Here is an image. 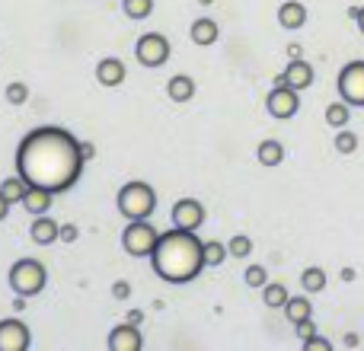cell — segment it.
Masks as SVG:
<instances>
[{
    "instance_id": "cell-1",
    "label": "cell",
    "mask_w": 364,
    "mask_h": 351,
    "mask_svg": "<svg viewBox=\"0 0 364 351\" xmlns=\"http://www.w3.org/2000/svg\"><path fill=\"white\" fill-rule=\"evenodd\" d=\"M83 163L80 141L58 125L36 128L16 147V173L29 185H42L55 195L77 185Z\"/></svg>"
},
{
    "instance_id": "cell-2",
    "label": "cell",
    "mask_w": 364,
    "mask_h": 351,
    "mask_svg": "<svg viewBox=\"0 0 364 351\" xmlns=\"http://www.w3.org/2000/svg\"><path fill=\"white\" fill-rule=\"evenodd\" d=\"M151 265L157 278L166 284H188L208 269L205 265V239H198L195 230L186 227H173V230L160 233L157 249L151 252Z\"/></svg>"
},
{
    "instance_id": "cell-3",
    "label": "cell",
    "mask_w": 364,
    "mask_h": 351,
    "mask_svg": "<svg viewBox=\"0 0 364 351\" xmlns=\"http://www.w3.org/2000/svg\"><path fill=\"white\" fill-rule=\"evenodd\" d=\"M119 211H122V217H128V220L151 217V214L157 211V192L141 179L125 182V185L119 188Z\"/></svg>"
},
{
    "instance_id": "cell-4",
    "label": "cell",
    "mask_w": 364,
    "mask_h": 351,
    "mask_svg": "<svg viewBox=\"0 0 364 351\" xmlns=\"http://www.w3.org/2000/svg\"><path fill=\"white\" fill-rule=\"evenodd\" d=\"M45 281H48V271L38 259H19V262L10 265V288L13 294L19 297H36L45 291Z\"/></svg>"
},
{
    "instance_id": "cell-5",
    "label": "cell",
    "mask_w": 364,
    "mask_h": 351,
    "mask_svg": "<svg viewBox=\"0 0 364 351\" xmlns=\"http://www.w3.org/2000/svg\"><path fill=\"white\" fill-rule=\"evenodd\" d=\"M157 227L151 224V217H141V220H128V227L122 230V246H125L128 256L134 259H151V252L157 249Z\"/></svg>"
},
{
    "instance_id": "cell-6",
    "label": "cell",
    "mask_w": 364,
    "mask_h": 351,
    "mask_svg": "<svg viewBox=\"0 0 364 351\" xmlns=\"http://www.w3.org/2000/svg\"><path fill=\"white\" fill-rule=\"evenodd\" d=\"M134 58L141 68H164L170 61V38L164 32H147L134 45Z\"/></svg>"
},
{
    "instance_id": "cell-7",
    "label": "cell",
    "mask_w": 364,
    "mask_h": 351,
    "mask_svg": "<svg viewBox=\"0 0 364 351\" xmlns=\"http://www.w3.org/2000/svg\"><path fill=\"white\" fill-rule=\"evenodd\" d=\"M339 96L355 109H364V61H348L346 68L339 70Z\"/></svg>"
},
{
    "instance_id": "cell-8",
    "label": "cell",
    "mask_w": 364,
    "mask_h": 351,
    "mask_svg": "<svg viewBox=\"0 0 364 351\" xmlns=\"http://www.w3.org/2000/svg\"><path fill=\"white\" fill-rule=\"evenodd\" d=\"M272 119H294L297 109H301V90L294 87H272L269 99H265Z\"/></svg>"
},
{
    "instance_id": "cell-9",
    "label": "cell",
    "mask_w": 364,
    "mask_h": 351,
    "mask_svg": "<svg viewBox=\"0 0 364 351\" xmlns=\"http://www.w3.org/2000/svg\"><path fill=\"white\" fill-rule=\"evenodd\" d=\"M32 345L29 326L19 316H6L0 320V351H26Z\"/></svg>"
},
{
    "instance_id": "cell-10",
    "label": "cell",
    "mask_w": 364,
    "mask_h": 351,
    "mask_svg": "<svg viewBox=\"0 0 364 351\" xmlns=\"http://www.w3.org/2000/svg\"><path fill=\"white\" fill-rule=\"evenodd\" d=\"M173 224L186 227V230H198V227L205 224V207H201V201L179 198L176 205H173Z\"/></svg>"
},
{
    "instance_id": "cell-11",
    "label": "cell",
    "mask_w": 364,
    "mask_h": 351,
    "mask_svg": "<svg viewBox=\"0 0 364 351\" xmlns=\"http://www.w3.org/2000/svg\"><path fill=\"white\" fill-rule=\"evenodd\" d=\"M144 348V335L134 323H122L109 333V351H141Z\"/></svg>"
},
{
    "instance_id": "cell-12",
    "label": "cell",
    "mask_w": 364,
    "mask_h": 351,
    "mask_svg": "<svg viewBox=\"0 0 364 351\" xmlns=\"http://www.w3.org/2000/svg\"><path fill=\"white\" fill-rule=\"evenodd\" d=\"M32 243L38 246H51L55 239H61V224L58 220H51L48 214H38L36 220H32Z\"/></svg>"
},
{
    "instance_id": "cell-13",
    "label": "cell",
    "mask_w": 364,
    "mask_h": 351,
    "mask_svg": "<svg viewBox=\"0 0 364 351\" xmlns=\"http://www.w3.org/2000/svg\"><path fill=\"white\" fill-rule=\"evenodd\" d=\"M125 64L119 61V58H102L100 64H96V80L102 83V87H122L125 83Z\"/></svg>"
},
{
    "instance_id": "cell-14",
    "label": "cell",
    "mask_w": 364,
    "mask_h": 351,
    "mask_svg": "<svg viewBox=\"0 0 364 351\" xmlns=\"http://www.w3.org/2000/svg\"><path fill=\"white\" fill-rule=\"evenodd\" d=\"M278 23L291 32L301 29V26L307 23V6H304L301 0H284V4L278 6Z\"/></svg>"
},
{
    "instance_id": "cell-15",
    "label": "cell",
    "mask_w": 364,
    "mask_h": 351,
    "mask_svg": "<svg viewBox=\"0 0 364 351\" xmlns=\"http://www.w3.org/2000/svg\"><path fill=\"white\" fill-rule=\"evenodd\" d=\"M188 36H192V42L198 45V48H208V45H214L220 38V29H218V23H214V19L201 16V19H195V23H192Z\"/></svg>"
},
{
    "instance_id": "cell-16",
    "label": "cell",
    "mask_w": 364,
    "mask_h": 351,
    "mask_svg": "<svg viewBox=\"0 0 364 351\" xmlns=\"http://www.w3.org/2000/svg\"><path fill=\"white\" fill-rule=\"evenodd\" d=\"M284 74H288V83L294 90H307L314 87V68H310L304 58H294V61H288V68H284Z\"/></svg>"
},
{
    "instance_id": "cell-17",
    "label": "cell",
    "mask_w": 364,
    "mask_h": 351,
    "mask_svg": "<svg viewBox=\"0 0 364 351\" xmlns=\"http://www.w3.org/2000/svg\"><path fill=\"white\" fill-rule=\"evenodd\" d=\"M51 195H55V192H48V188H42V185H29V192H26V198H23V207L32 214V217H38V214H48Z\"/></svg>"
},
{
    "instance_id": "cell-18",
    "label": "cell",
    "mask_w": 364,
    "mask_h": 351,
    "mask_svg": "<svg viewBox=\"0 0 364 351\" xmlns=\"http://www.w3.org/2000/svg\"><path fill=\"white\" fill-rule=\"evenodd\" d=\"M166 93H170L173 102H188L195 99V80L188 74H176L170 83H166Z\"/></svg>"
},
{
    "instance_id": "cell-19",
    "label": "cell",
    "mask_w": 364,
    "mask_h": 351,
    "mask_svg": "<svg viewBox=\"0 0 364 351\" xmlns=\"http://www.w3.org/2000/svg\"><path fill=\"white\" fill-rule=\"evenodd\" d=\"M256 157H259V163H262V166H278V163L284 160V147H282V141L265 138L262 144L256 147Z\"/></svg>"
},
{
    "instance_id": "cell-20",
    "label": "cell",
    "mask_w": 364,
    "mask_h": 351,
    "mask_svg": "<svg viewBox=\"0 0 364 351\" xmlns=\"http://www.w3.org/2000/svg\"><path fill=\"white\" fill-rule=\"evenodd\" d=\"M284 316H288L291 323H304V320H310L314 316V303L307 301V297H291L288 303H284Z\"/></svg>"
},
{
    "instance_id": "cell-21",
    "label": "cell",
    "mask_w": 364,
    "mask_h": 351,
    "mask_svg": "<svg viewBox=\"0 0 364 351\" xmlns=\"http://www.w3.org/2000/svg\"><path fill=\"white\" fill-rule=\"evenodd\" d=\"M288 301H291V294H288V288H284L282 281H269L262 288V303H265V307H272V310L282 307L284 310V303H288Z\"/></svg>"
},
{
    "instance_id": "cell-22",
    "label": "cell",
    "mask_w": 364,
    "mask_h": 351,
    "mask_svg": "<svg viewBox=\"0 0 364 351\" xmlns=\"http://www.w3.org/2000/svg\"><path fill=\"white\" fill-rule=\"evenodd\" d=\"M0 192L6 195V201L10 205H23V198H26V192H29V182L23 179V176H10V179H4V185H0Z\"/></svg>"
},
{
    "instance_id": "cell-23",
    "label": "cell",
    "mask_w": 364,
    "mask_h": 351,
    "mask_svg": "<svg viewBox=\"0 0 364 351\" xmlns=\"http://www.w3.org/2000/svg\"><path fill=\"white\" fill-rule=\"evenodd\" d=\"M348 119H352V106H348L346 99L329 102V106H326V125H333L336 131H339V128H346Z\"/></svg>"
},
{
    "instance_id": "cell-24",
    "label": "cell",
    "mask_w": 364,
    "mask_h": 351,
    "mask_svg": "<svg viewBox=\"0 0 364 351\" xmlns=\"http://www.w3.org/2000/svg\"><path fill=\"white\" fill-rule=\"evenodd\" d=\"M301 284L307 294H320V291L326 288V271H323L320 265H310V269L301 271Z\"/></svg>"
},
{
    "instance_id": "cell-25",
    "label": "cell",
    "mask_w": 364,
    "mask_h": 351,
    "mask_svg": "<svg viewBox=\"0 0 364 351\" xmlns=\"http://www.w3.org/2000/svg\"><path fill=\"white\" fill-rule=\"evenodd\" d=\"M122 10L128 19H147L154 13V0H122Z\"/></svg>"
},
{
    "instance_id": "cell-26",
    "label": "cell",
    "mask_w": 364,
    "mask_h": 351,
    "mask_svg": "<svg viewBox=\"0 0 364 351\" xmlns=\"http://www.w3.org/2000/svg\"><path fill=\"white\" fill-rule=\"evenodd\" d=\"M224 256H230V249H227L224 243H218V239H205V265L208 269L220 265L224 262Z\"/></svg>"
},
{
    "instance_id": "cell-27",
    "label": "cell",
    "mask_w": 364,
    "mask_h": 351,
    "mask_svg": "<svg viewBox=\"0 0 364 351\" xmlns=\"http://www.w3.org/2000/svg\"><path fill=\"white\" fill-rule=\"evenodd\" d=\"M336 151L339 153H355L358 151V134L348 131V128H339V131H336Z\"/></svg>"
},
{
    "instance_id": "cell-28",
    "label": "cell",
    "mask_w": 364,
    "mask_h": 351,
    "mask_svg": "<svg viewBox=\"0 0 364 351\" xmlns=\"http://www.w3.org/2000/svg\"><path fill=\"white\" fill-rule=\"evenodd\" d=\"M227 249H230L233 259H246L252 252V239L243 237V233H237V237H230V243H227Z\"/></svg>"
},
{
    "instance_id": "cell-29",
    "label": "cell",
    "mask_w": 364,
    "mask_h": 351,
    "mask_svg": "<svg viewBox=\"0 0 364 351\" xmlns=\"http://www.w3.org/2000/svg\"><path fill=\"white\" fill-rule=\"evenodd\" d=\"M243 281L250 284V288H265V284H269V271H265V265H250V269L243 271Z\"/></svg>"
},
{
    "instance_id": "cell-30",
    "label": "cell",
    "mask_w": 364,
    "mask_h": 351,
    "mask_svg": "<svg viewBox=\"0 0 364 351\" xmlns=\"http://www.w3.org/2000/svg\"><path fill=\"white\" fill-rule=\"evenodd\" d=\"M4 96L10 106H23V102L29 99V87H26V83H10V87L4 90Z\"/></svg>"
},
{
    "instance_id": "cell-31",
    "label": "cell",
    "mask_w": 364,
    "mask_h": 351,
    "mask_svg": "<svg viewBox=\"0 0 364 351\" xmlns=\"http://www.w3.org/2000/svg\"><path fill=\"white\" fill-rule=\"evenodd\" d=\"M301 345L307 348V351H333V342L323 339V335H310V339L301 342Z\"/></svg>"
},
{
    "instance_id": "cell-32",
    "label": "cell",
    "mask_w": 364,
    "mask_h": 351,
    "mask_svg": "<svg viewBox=\"0 0 364 351\" xmlns=\"http://www.w3.org/2000/svg\"><path fill=\"white\" fill-rule=\"evenodd\" d=\"M112 297H115V301H128V297H132V284H128V281H115L112 284Z\"/></svg>"
},
{
    "instance_id": "cell-33",
    "label": "cell",
    "mask_w": 364,
    "mask_h": 351,
    "mask_svg": "<svg viewBox=\"0 0 364 351\" xmlns=\"http://www.w3.org/2000/svg\"><path fill=\"white\" fill-rule=\"evenodd\" d=\"M297 335H301V342H307L310 335H316V326H314V320H304V323H297Z\"/></svg>"
},
{
    "instance_id": "cell-34",
    "label": "cell",
    "mask_w": 364,
    "mask_h": 351,
    "mask_svg": "<svg viewBox=\"0 0 364 351\" xmlns=\"http://www.w3.org/2000/svg\"><path fill=\"white\" fill-rule=\"evenodd\" d=\"M77 237H80V230H77V224H61V243H74Z\"/></svg>"
},
{
    "instance_id": "cell-35",
    "label": "cell",
    "mask_w": 364,
    "mask_h": 351,
    "mask_svg": "<svg viewBox=\"0 0 364 351\" xmlns=\"http://www.w3.org/2000/svg\"><path fill=\"white\" fill-rule=\"evenodd\" d=\"M80 153H83V160H93L96 157V147L90 144V141H80Z\"/></svg>"
},
{
    "instance_id": "cell-36",
    "label": "cell",
    "mask_w": 364,
    "mask_h": 351,
    "mask_svg": "<svg viewBox=\"0 0 364 351\" xmlns=\"http://www.w3.org/2000/svg\"><path fill=\"white\" fill-rule=\"evenodd\" d=\"M10 201H6V195L4 192H0V220H6V214H10Z\"/></svg>"
},
{
    "instance_id": "cell-37",
    "label": "cell",
    "mask_w": 364,
    "mask_h": 351,
    "mask_svg": "<svg viewBox=\"0 0 364 351\" xmlns=\"http://www.w3.org/2000/svg\"><path fill=\"white\" fill-rule=\"evenodd\" d=\"M288 58H291V61H294V58H304V48H301L297 42H291V45H288Z\"/></svg>"
},
{
    "instance_id": "cell-38",
    "label": "cell",
    "mask_w": 364,
    "mask_h": 351,
    "mask_svg": "<svg viewBox=\"0 0 364 351\" xmlns=\"http://www.w3.org/2000/svg\"><path fill=\"white\" fill-rule=\"evenodd\" d=\"M128 323H134V326H141V323H144V313H141V310H132V313H128Z\"/></svg>"
},
{
    "instance_id": "cell-39",
    "label": "cell",
    "mask_w": 364,
    "mask_h": 351,
    "mask_svg": "<svg viewBox=\"0 0 364 351\" xmlns=\"http://www.w3.org/2000/svg\"><path fill=\"white\" fill-rule=\"evenodd\" d=\"M346 348H358V335H355V333L346 335Z\"/></svg>"
},
{
    "instance_id": "cell-40",
    "label": "cell",
    "mask_w": 364,
    "mask_h": 351,
    "mask_svg": "<svg viewBox=\"0 0 364 351\" xmlns=\"http://www.w3.org/2000/svg\"><path fill=\"white\" fill-rule=\"evenodd\" d=\"M355 23H358V29H361V36H364V6H358V16H355Z\"/></svg>"
},
{
    "instance_id": "cell-41",
    "label": "cell",
    "mask_w": 364,
    "mask_h": 351,
    "mask_svg": "<svg viewBox=\"0 0 364 351\" xmlns=\"http://www.w3.org/2000/svg\"><path fill=\"white\" fill-rule=\"evenodd\" d=\"M342 281H355V269H342Z\"/></svg>"
}]
</instances>
